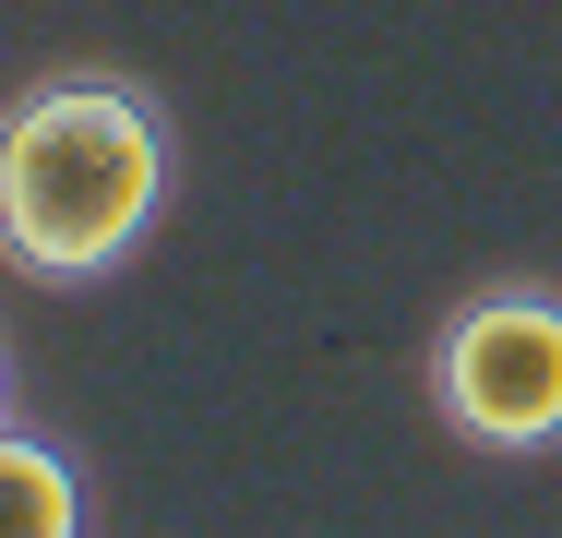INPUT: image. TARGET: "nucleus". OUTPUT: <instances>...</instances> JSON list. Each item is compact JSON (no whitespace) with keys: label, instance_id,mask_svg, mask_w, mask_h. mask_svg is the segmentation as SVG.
Masks as SVG:
<instances>
[{"label":"nucleus","instance_id":"obj_2","mask_svg":"<svg viewBox=\"0 0 562 538\" xmlns=\"http://www.w3.org/2000/svg\"><path fill=\"white\" fill-rule=\"evenodd\" d=\"M431 407L479 455L562 442V288H479L431 335Z\"/></svg>","mask_w":562,"mask_h":538},{"label":"nucleus","instance_id":"obj_1","mask_svg":"<svg viewBox=\"0 0 562 538\" xmlns=\"http://www.w3.org/2000/svg\"><path fill=\"white\" fill-rule=\"evenodd\" d=\"M168 204V120L132 72H48L0 108V264L85 288Z\"/></svg>","mask_w":562,"mask_h":538},{"label":"nucleus","instance_id":"obj_3","mask_svg":"<svg viewBox=\"0 0 562 538\" xmlns=\"http://www.w3.org/2000/svg\"><path fill=\"white\" fill-rule=\"evenodd\" d=\"M0 538H85V479L60 442L0 419Z\"/></svg>","mask_w":562,"mask_h":538}]
</instances>
